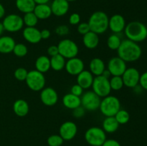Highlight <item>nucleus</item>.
Wrapping results in <instances>:
<instances>
[{
    "label": "nucleus",
    "instance_id": "1",
    "mask_svg": "<svg viewBox=\"0 0 147 146\" xmlns=\"http://www.w3.org/2000/svg\"><path fill=\"white\" fill-rule=\"evenodd\" d=\"M118 57L121 58L126 62H136L141 57L142 50L136 42L131 40H122L119 49L117 50Z\"/></svg>",
    "mask_w": 147,
    "mask_h": 146
},
{
    "label": "nucleus",
    "instance_id": "2",
    "mask_svg": "<svg viewBox=\"0 0 147 146\" xmlns=\"http://www.w3.org/2000/svg\"><path fill=\"white\" fill-rule=\"evenodd\" d=\"M124 32L128 40L136 43L144 41L147 38L146 26L139 21H131L126 24Z\"/></svg>",
    "mask_w": 147,
    "mask_h": 146
},
{
    "label": "nucleus",
    "instance_id": "3",
    "mask_svg": "<svg viewBox=\"0 0 147 146\" xmlns=\"http://www.w3.org/2000/svg\"><path fill=\"white\" fill-rule=\"evenodd\" d=\"M109 17L102 11H96L91 14L89 18L88 23L90 31L101 34L106 32L109 29Z\"/></svg>",
    "mask_w": 147,
    "mask_h": 146
},
{
    "label": "nucleus",
    "instance_id": "4",
    "mask_svg": "<svg viewBox=\"0 0 147 146\" xmlns=\"http://www.w3.org/2000/svg\"><path fill=\"white\" fill-rule=\"evenodd\" d=\"M121 109L120 100L113 95H108L101 100L99 107L102 114L106 117H113Z\"/></svg>",
    "mask_w": 147,
    "mask_h": 146
},
{
    "label": "nucleus",
    "instance_id": "5",
    "mask_svg": "<svg viewBox=\"0 0 147 146\" xmlns=\"http://www.w3.org/2000/svg\"><path fill=\"white\" fill-rule=\"evenodd\" d=\"M106 139V132L101 127H91L85 133V140L90 145L101 146Z\"/></svg>",
    "mask_w": 147,
    "mask_h": 146
},
{
    "label": "nucleus",
    "instance_id": "6",
    "mask_svg": "<svg viewBox=\"0 0 147 146\" xmlns=\"http://www.w3.org/2000/svg\"><path fill=\"white\" fill-rule=\"evenodd\" d=\"M27 87L34 92L41 91L45 85V77L44 74L37 70H34L28 72L25 80Z\"/></svg>",
    "mask_w": 147,
    "mask_h": 146
},
{
    "label": "nucleus",
    "instance_id": "7",
    "mask_svg": "<svg viewBox=\"0 0 147 146\" xmlns=\"http://www.w3.org/2000/svg\"><path fill=\"white\" fill-rule=\"evenodd\" d=\"M57 48L59 54L67 60L77 57L79 52L78 44L73 40L69 39L61 40L57 44Z\"/></svg>",
    "mask_w": 147,
    "mask_h": 146
},
{
    "label": "nucleus",
    "instance_id": "8",
    "mask_svg": "<svg viewBox=\"0 0 147 146\" xmlns=\"http://www.w3.org/2000/svg\"><path fill=\"white\" fill-rule=\"evenodd\" d=\"M91 87L93 91L100 98L109 95L111 91L109 79L103 77V75L96 76L94 77Z\"/></svg>",
    "mask_w": 147,
    "mask_h": 146
},
{
    "label": "nucleus",
    "instance_id": "9",
    "mask_svg": "<svg viewBox=\"0 0 147 146\" xmlns=\"http://www.w3.org/2000/svg\"><path fill=\"white\" fill-rule=\"evenodd\" d=\"M81 105L86 110L88 111H95L99 109L101 99L98 95L96 94L93 90L86 91L83 93L80 97Z\"/></svg>",
    "mask_w": 147,
    "mask_h": 146
},
{
    "label": "nucleus",
    "instance_id": "10",
    "mask_svg": "<svg viewBox=\"0 0 147 146\" xmlns=\"http://www.w3.org/2000/svg\"><path fill=\"white\" fill-rule=\"evenodd\" d=\"M4 30L9 32H16L23 28L24 21L21 16L11 14L6 16L2 21Z\"/></svg>",
    "mask_w": 147,
    "mask_h": 146
},
{
    "label": "nucleus",
    "instance_id": "11",
    "mask_svg": "<svg viewBox=\"0 0 147 146\" xmlns=\"http://www.w3.org/2000/svg\"><path fill=\"white\" fill-rule=\"evenodd\" d=\"M140 76L141 74L137 69L134 67L126 68L121 76L123 84L129 88H134L137 87L138 84H139Z\"/></svg>",
    "mask_w": 147,
    "mask_h": 146
},
{
    "label": "nucleus",
    "instance_id": "12",
    "mask_svg": "<svg viewBox=\"0 0 147 146\" xmlns=\"http://www.w3.org/2000/svg\"><path fill=\"white\" fill-rule=\"evenodd\" d=\"M126 68V62L119 57H112L108 62L107 70L111 76H122Z\"/></svg>",
    "mask_w": 147,
    "mask_h": 146
},
{
    "label": "nucleus",
    "instance_id": "13",
    "mask_svg": "<svg viewBox=\"0 0 147 146\" xmlns=\"http://www.w3.org/2000/svg\"><path fill=\"white\" fill-rule=\"evenodd\" d=\"M78 133V127L75 123L72 121H66L60 125L59 129V135L66 141L71 140L76 137Z\"/></svg>",
    "mask_w": 147,
    "mask_h": 146
},
{
    "label": "nucleus",
    "instance_id": "14",
    "mask_svg": "<svg viewBox=\"0 0 147 146\" xmlns=\"http://www.w3.org/2000/svg\"><path fill=\"white\" fill-rule=\"evenodd\" d=\"M40 100L46 106H53L58 101V94L52 87H44L40 92Z\"/></svg>",
    "mask_w": 147,
    "mask_h": 146
},
{
    "label": "nucleus",
    "instance_id": "15",
    "mask_svg": "<svg viewBox=\"0 0 147 146\" xmlns=\"http://www.w3.org/2000/svg\"><path fill=\"white\" fill-rule=\"evenodd\" d=\"M84 62L81 59L76 57L69 59L65 63V69L70 75L77 76L84 70Z\"/></svg>",
    "mask_w": 147,
    "mask_h": 146
},
{
    "label": "nucleus",
    "instance_id": "16",
    "mask_svg": "<svg viewBox=\"0 0 147 146\" xmlns=\"http://www.w3.org/2000/svg\"><path fill=\"white\" fill-rule=\"evenodd\" d=\"M126 25V20L121 14H114L109 18V28L114 34H119L124 31Z\"/></svg>",
    "mask_w": 147,
    "mask_h": 146
},
{
    "label": "nucleus",
    "instance_id": "17",
    "mask_svg": "<svg viewBox=\"0 0 147 146\" xmlns=\"http://www.w3.org/2000/svg\"><path fill=\"white\" fill-rule=\"evenodd\" d=\"M69 2L66 0H53L50 5L52 13L57 17L65 15L69 10Z\"/></svg>",
    "mask_w": 147,
    "mask_h": 146
},
{
    "label": "nucleus",
    "instance_id": "18",
    "mask_svg": "<svg viewBox=\"0 0 147 146\" xmlns=\"http://www.w3.org/2000/svg\"><path fill=\"white\" fill-rule=\"evenodd\" d=\"M22 35L24 40L31 44H37L42 40L40 31L35 27H27L23 29Z\"/></svg>",
    "mask_w": 147,
    "mask_h": 146
},
{
    "label": "nucleus",
    "instance_id": "19",
    "mask_svg": "<svg viewBox=\"0 0 147 146\" xmlns=\"http://www.w3.org/2000/svg\"><path fill=\"white\" fill-rule=\"evenodd\" d=\"M93 75L89 70H83L77 75V84L85 90L92 87L93 82Z\"/></svg>",
    "mask_w": 147,
    "mask_h": 146
},
{
    "label": "nucleus",
    "instance_id": "20",
    "mask_svg": "<svg viewBox=\"0 0 147 146\" xmlns=\"http://www.w3.org/2000/svg\"><path fill=\"white\" fill-rule=\"evenodd\" d=\"M16 42L10 36L0 37V53L9 54L13 52Z\"/></svg>",
    "mask_w": 147,
    "mask_h": 146
},
{
    "label": "nucleus",
    "instance_id": "21",
    "mask_svg": "<svg viewBox=\"0 0 147 146\" xmlns=\"http://www.w3.org/2000/svg\"><path fill=\"white\" fill-rule=\"evenodd\" d=\"M63 104L66 108L70 110H74L76 107L81 105L80 97L74 95L72 93H67L63 97Z\"/></svg>",
    "mask_w": 147,
    "mask_h": 146
},
{
    "label": "nucleus",
    "instance_id": "22",
    "mask_svg": "<svg viewBox=\"0 0 147 146\" xmlns=\"http://www.w3.org/2000/svg\"><path fill=\"white\" fill-rule=\"evenodd\" d=\"M90 72L93 75L99 76L103 74V71L106 70V65L103 60L98 57L92 59L89 64Z\"/></svg>",
    "mask_w": 147,
    "mask_h": 146
},
{
    "label": "nucleus",
    "instance_id": "23",
    "mask_svg": "<svg viewBox=\"0 0 147 146\" xmlns=\"http://www.w3.org/2000/svg\"><path fill=\"white\" fill-rule=\"evenodd\" d=\"M83 43L85 47L90 50L96 48L99 44V37L98 34L93 31H90L83 35Z\"/></svg>",
    "mask_w": 147,
    "mask_h": 146
},
{
    "label": "nucleus",
    "instance_id": "24",
    "mask_svg": "<svg viewBox=\"0 0 147 146\" xmlns=\"http://www.w3.org/2000/svg\"><path fill=\"white\" fill-rule=\"evenodd\" d=\"M30 107L26 100L22 99H19L16 100L13 104V110L14 113L19 117H24L29 113Z\"/></svg>",
    "mask_w": 147,
    "mask_h": 146
},
{
    "label": "nucleus",
    "instance_id": "25",
    "mask_svg": "<svg viewBox=\"0 0 147 146\" xmlns=\"http://www.w3.org/2000/svg\"><path fill=\"white\" fill-rule=\"evenodd\" d=\"M38 19H46L53 14L50 6L46 4H36L33 11Z\"/></svg>",
    "mask_w": 147,
    "mask_h": 146
},
{
    "label": "nucleus",
    "instance_id": "26",
    "mask_svg": "<svg viewBox=\"0 0 147 146\" xmlns=\"http://www.w3.org/2000/svg\"><path fill=\"white\" fill-rule=\"evenodd\" d=\"M102 127V129L106 132V133H113L119 129V124L114 116L106 117L103 121Z\"/></svg>",
    "mask_w": 147,
    "mask_h": 146
},
{
    "label": "nucleus",
    "instance_id": "27",
    "mask_svg": "<svg viewBox=\"0 0 147 146\" xmlns=\"http://www.w3.org/2000/svg\"><path fill=\"white\" fill-rule=\"evenodd\" d=\"M35 6L36 4L34 0H16L17 9L24 14L34 11Z\"/></svg>",
    "mask_w": 147,
    "mask_h": 146
},
{
    "label": "nucleus",
    "instance_id": "28",
    "mask_svg": "<svg viewBox=\"0 0 147 146\" xmlns=\"http://www.w3.org/2000/svg\"><path fill=\"white\" fill-rule=\"evenodd\" d=\"M50 69V59L47 56L41 55L35 61V70L42 73H45Z\"/></svg>",
    "mask_w": 147,
    "mask_h": 146
},
{
    "label": "nucleus",
    "instance_id": "29",
    "mask_svg": "<svg viewBox=\"0 0 147 146\" xmlns=\"http://www.w3.org/2000/svg\"><path fill=\"white\" fill-rule=\"evenodd\" d=\"M50 59V68L55 71L63 70L65 67V58L60 55V54L51 57Z\"/></svg>",
    "mask_w": 147,
    "mask_h": 146
},
{
    "label": "nucleus",
    "instance_id": "30",
    "mask_svg": "<svg viewBox=\"0 0 147 146\" xmlns=\"http://www.w3.org/2000/svg\"><path fill=\"white\" fill-rule=\"evenodd\" d=\"M122 40L118 34H112L109 37L107 40V46L110 50H117L121 43Z\"/></svg>",
    "mask_w": 147,
    "mask_h": 146
},
{
    "label": "nucleus",
    "instance_id": "31",
    "mask_svg": "<svg viewBox=\"0 0 147 146\" xmlns=\"http://www.w3.org/2000/svg\"><path fill=\"white\" fill-rule=\"evenodd\" d=\"M24 24H25L27 27H34L37 25L38 22V18L36 17L33 11L24 14V17H22Z\"/></svg>",
    "mask_w": 147,
    "mask_h": 146
},
{
    "label": "nucleus",
    "instance_id": "32",
    "mask_svg": "<svg viewBox=\"0 0 147 146\" xmlns=\"http://www.w3.org/2000/svg\"><path fill=\"white\" fill-rule=\"evenodd\" d=\"M114 117L119 125H125L130 120V115L126 110L120 109L118 113L115 115Z\"/></svg>",
    "mask_w": 147,
    "mask_h": 146
},
{
    "label": "nucleus",
    "instance_id": "33",
    "mask_svg": "<svg viewBox=\"0 0 147 146\" xmlns=\"http://www.w3.org/2000/svg\"><path fill=\"white\" fill-rule=\"evenodd\" d=\"M109 82L111 90L115 91L120 90L124 86L121 76H112L111 78L109 80Z\"/></svg>",
    "mask_w": 147,
    "mask_h": 146
},
{
    "label": "nucleus",
    "instance_id": "34",
    "mask_svg": "<svg viewBox=\"0 0 147 146\" xmlns=\"http://www.w3.org/2000/svg\"><path fill=\"white\" fill-rule=\"evenodd\" d=\"M13 53L18 57H23L27 55L28 52V49L27 47L24 44L22 43H18L16 44L13 50Z\"/></svg>",
    "mask_w": 147,
    "mask_h": 146
},
{
    "label": "nucleus",
    "instance_id": "35",
    "mask_svg": "<svg viewBox=\"0 0 147 146\" xmlns=\"http://www.w3.org/2000/svg\"><path fill=\"white\" fill-rule=\"evenodd\" d=\"M64 140L60 135H52L49 136L47 140L49 146H61L63 144Z\"/></svg>",
    "mask_w": 147,
    "mask_h": 146
},
{
    "label": "nucleus",
    "instance_id": "36",
    "mask_svg": "<svg viewBox=\"0 0 147 146\" xmlns=\"http://www.w3.org/2000/svg\"><path fill=\"white\" fill-rule=\"evenodd\" d=\"M28 71L24 67H19L14 71V77L19 81H25L27 77Z\"/></svg>",
    "mask_w": 147,
    "mask_h": 146
},
{
    "label": "nucleus",
    "instance_id": "37",
    "mask_svg": "<svg viewBox=\"0 0 147 146\" xmlns=\"http://www.w3.org/2000/svg\"><path fill=\"white\" fill-rule=\"evenodd\" d=\"M78 32L79 34H82V35H85L86 34H87L88 32L90 31V27H89V24L88 22H81L80 24H78L77 27Z\"/></svg>",
    "mask_w": 147,
    "mask_h": 146
},
{
    "label": "nucleus",
    "instance_id": "38",
    "mask_svg": "<svg viewBox=\"0 0 147 146\" xmlns=\"http://www.w3.org/2000/svg\"><path fill=\"white\" fill-rule=\"evenodd\" d=\"M85 113H86V110L82 105L73 110V115L76 118H81L85 115Z\"/></svg>",
    "mask_w": 147,
    "mask_h": 146
},
{
    "label": "nucleus",
    "instance_id": "39",
    "mask_svg": "<svg viewBox=\"0 0 147 146\" xmlns=\"http://www.w3.org/2000/svg\"><path fill=\"white\" fill-rule=\"evenodd\" d=\"M83 90L84 89L80 87L78 84H76L72 86L71 89H70V93L78 96V97H81L82 94H83Z\"/></svg>",
    "mask_w": 147,
    "mask_h": 146
},
{
    "label": "nucleus",
    "instance_id": "40",
    "mask_svg": "<svg viewBox=\"0 0 147 146\" xmlns=\"http://www.w3.org/2000/svg\"><path fill=\"white\" fill-rule=\"evenodd\" d=\"M80 16L78 13H73L69 17V23L72 25H78L80 24Z\"/></svg>",
    "mask_w": 147,
    "mask_h": 146
},
{
    "label": "nucleus",
    "instance_id": "41",
    "mask_svg": "<svg viewBox=\"0 0 147 146\" xmlns=\"http://www.w3.org/2000/svg\"><path fill=\"white\" fill-rule=\"evenodd\" d=\"M55 31L58 35L64 36L69 33V28L66 25H60L56 28Z\"/></svg>",
    "mask_w": 147,
    "mask_h": 146
},
{
    "label": "nucleus",
    "instance_id": "42",
    "mask_svg": "<svg viewBox=\"0 0 147 146\" xmlns=\"http://www.w3.org/2000/svg\"><path fill=\"white\" fill-rule=\"evenodd\" d=\"M139 84L142 88L147 90V72H145L144 73L141 74Z\"/></svg>",
    "mask_w": 147,
    "mask_h": 146
},
{
    "label": "nucleus",
    "instance_id": "43",
    "mask_svg": "<svg viewBox=\"0 0 147 146\" xmlns=\"http://www.w3.org/2000/svg\"><path fill=\"white\" fill-rule=\"evenodd\" d=\"M59 54L58 48H57V45H51L48 47L47 49V54L50 56V57L55 56Z\"/></svg>",
    "mask_w": 147,
    "mask_h": 146
},
{
    "label": "nucleus",
    "instance_id": "44",
    "mask_svg": "<svg viewBox=\"0 0 147 146\" xmlns=\"http://www.w3.org/2000/svg\"><path fill=\"white\" fill-rule=\"evenodd\" d=\"M101 146H121V144L114 139H106Z\"/></svg>",
    "mask_w": 147,
    "mask_h": 146
},
{
    "label": "nucleus",
    "instance_id": "45",
    "mask_svg": "<svg viewBox=\"0 0 147 146\" xmlns=\"http://www.w3.org/2000/svg\"><path fill=\"white\" fill-rule=\"evenodd\" d=\"M40 34H41L42 40H47L51 36V33H50V30L46 29L40 31Z\"/></svg>",
    "mask_w": 147,
    "mask_h": 146
},
{
    "label": "nucleus",
    "instance_id": "46",
    "mask_svg": "<svg viewBox=\"0 0 147 146\" xmlns=\"http://www.w3.org/2000/svg\"><path fill=\"white\" fill-rule=\"evenodd\" d=\"M4 14H5V9H4V6L0 3V19L4 17Z\"/></svg>",
    "mask_w": 147,
    "mask_h": 146
},
{
    "label": "nucleus",
    "instance_id": "47",
    "mask_svg": "<svg viewBox=\"0 0 147 146\" xmlns=\"http://www.w3.org/2000/svg\"><path fill=\"white\" fill-rule=\"evenodd\" d=\"M36 4H48L50 0H34Z\"/></svg>",
    "mask_w": 147,
    "mask_h": 146
},
{
    "label": "nucleus",
    "instance_id": "48",
    "mask_svg": "<svg viewBox=\"0 0 147 146\" xmlns=\"http://www.w3.org/2000/svg\"><path fill=\"white\" fill-rule=\"evenodd\" d=\"M101 75H103V77H106V78H108V79H109V77H111V73H110V72L109 71V70H105L104 71H103V74H101Z\"/></svg>",
    "mask_w": 147,
    "mask_h": 146
},
{
    "label": "nucleus",
    "instance_id": "49",
    "mask_svg": "<svg viewBox=\"0 0 147 146\" xmlns=\"http://www.w3.org/2000/svg\"><path fill=\"white\" fill-rule=\"evenodd\" d=\"M4 31V26H3L2 22H0V37H1V34H3Z\"/></svg>",
    "mask_w": 147,
    "mask_h": 146
},
{
    "label": "nucleus",
    "instance_id": "50",
    "mask_svg": "<svg viewBox=\"0 0 147 146\" xmlns=\"http://www.w3.org/2000/svg\"><path fill=\"white\" fill-rule=\"evenodd\" d=\"M66 1H67L68 2H70V1H76V0H66Z\"/></svg>",
    "mask_w": 147,
    "mask_h": 146
},
{
    "label": "nucleus",
    "instance_id": "51",
    "mask_svg": "<svg viewBox=\"0 0 147 146\" xmlns=\"http://www.w3.org/2000/svg\"><path fill=\"white\" fill-rule=\"evenodd\" d=\"M90 146H93V145H90Z\"/></svg>",
    "mask_w": 147,
    "mask_h": 146
}]
</instances>
